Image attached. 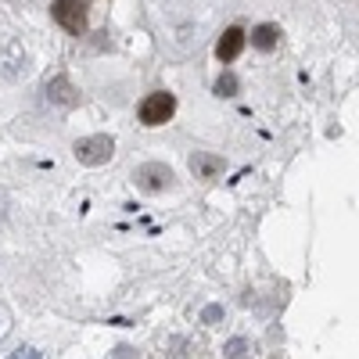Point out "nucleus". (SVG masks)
I'll use <instances>...</instances> for the list:
<instances>
[{
    "instance_id": "1",
    "label": "nucleus",
    "mask_w": 359,
    "mask_h": 359,
    "mask_svg": "<svg viewBox=\"0 0 359 359\" xmlns=\"http://www.w3.org/2000/svg\"><path fill=\"white\" fill-rule=\"evenodd\" d=\"M137 115H140L144 126H165L169 118L176 115V97L169 94V90H155V94H147L140 101Z\"/></svg>"
},
{
    "instance_id": "2",
    "label": "nucleus",
    "mask_w": 359,
    "mask_h": 359,
    "mask_svg": "<svg viewBox=\"0 0 359 359\" xmlns=\"http://www.w3.org/2000/svg\"><path fill=\"white\" fill-rule=\"evenodd\" d=\"M72 155H76V162H83V165H104V162H111V155H115V140H111L108 133L83 137V140L72 144Z\"/></svg>"
},
{
    "instance_id": "3",
    "label": "nucleus",
    "mask_w": 359,
    "mask_h": 359,
    "mask_svg": "<svg viewBox=\"0 0 359 359\" xmlns=\"http://www.w3.org/2000/svg\"><path fill=\"white\" fill-rule=\"evenodd\" d=\"M50 15H54V22L62 25L65 33H72V36L86 33V4L83 0H54Z\"/></svg>"
},
{
    "instance_id": "4",
    "label": "nucleus",
    "mask_w": 359,
    "mask_h": 359,
    "mask_svg": "<svg viewBox=\"0 0 359 359\" xmlns=\"http://www.w3.org/2000/svg\"><path fill=\"white\" fill-rule=\"evenodd\" d=\"M133 184L140 191H147V194H158V191H165L172 184V169L165 162H144V165L133 169Z\"/></svg>"
},
{
    "instance_id": "5",
    "label": "nucleus",
    "mask_w": 359,
    "mask_h": 359,
    "mask_svg": "<svg viewBox=\"0 0 359 359\" xmlns=\"http://www.w3.org/2000/svg\"><path fill=\"white\" fill-rule=\"evenodd\" d=\"M245 40H248V36H245V29L230 25L226 33L219 36V43H216V57H219V62H233V57L245 50Z\"/></svg>"
},
{
    "instance_id": "6",
    "label": "nucleus",
    "mask_w": 359,
    "mask_h": 359,
    "mask_svg": "<svg viewBox=\"0 0 359 359\" xmlns=\"http://www.w3.org/2000/svg\"><path fill=\"white\" fill-rule=\"evenodd\" d=\"M191 172H194L198 180H216V176L223 172V158L212 155V151H194V155H191Z\"/></svg>"
},
{
    "instance_id": "7",
    "label": "nucleus",
    "mask_w": 359,
    "mask_h": 359,
    "mask_svg": "<svg viewBox=\"0 0 359 359\" xmlns=\"http://www.w3.org/2000/svg\"><path fill=\"white\" fill-rule=\"evenodd\" d=\"M47 97H50L54 104H62V108H72V104L79 101V94H76V86L69 83V76H54V79L47 83Z\"/></svg>"
},
{
    "instance_id": "8",
    "label": "nucleus",
    "mask_w": 359,
    "mask_h": 359,
    "mask_svg": "<svg viewBox=\"0 0 359 359\" xmlns=\"http://www.w3.org/2000/svg\"><path fill=\"white\" fill-rule=\"evenodd\" d=\"M277 40H280V29H277V25H269V22L252 29V43H255L259 50H273Z\"/></svg>"
},
{
    "instance_id": "9",
    "label": "nucleus",
    "mask_w": 359,
    "mask_h": 359,
    "mask_svg": "<svg viewBox=\"0 0 359 359\" xmlns=\"http://www.w3.org/2000/svg\"><path fill=\"white\" fill-rule=\"evenodd\" d=\"M216 94H219V97H233V94H237V76H230V72L219 76V79H216Z\"/></svg>"
},
{
    "instance_id": "10",
    "label": "nucleus",
    "mask_w": 359,
    "mask_h": 359,
    "mask_svg": "<svg viewBox=\"0 0 359 359\" xmlns=\"http://www.w3.org/2000/svg\"><path fill=\"white\" fill-rule=\"evenodd\" d=\"M8 359H43V352H40V348H33V345H22V348H15Z\"/></svg>"
},
{
    "instance_id": "11",
    "label": "nucleus",
    "mask_w": 359,
    "mask_h": 359,
    "mask_svg": "<svg viewBox=\"0 0 359 359\" xmlns=\"http://www.w3.org/2000/svg\"><path fill=\"white\" fill-rule=\"evenodd\" d=\"M245 348H248V341H245V338H233V341L226 345V355H230V359H241V355H245Z\"/></svg>"
},
{
    "instance_id": "12",
    "label": "nucleus",
    "mask_w": 359,
    "mask_h": 359,
    "mask_svg": "<svg viewBox=\"0 0 359 359\" xmlns=\"http://www.w3.org/2000/svg\"><path fill=\"white\" fill-rule=\"evenodd\" d=\"M8 334H11V313H8V306H0V341Z\"/></svg>"
},
{
    "instance_id": "13",
    "label": "nucleus",
    "mask_w": 359,
    "mask_h": 359,
    "mask_svg": "<svg viewBox=\"0 0 359 359\" xmlns=\"http://www.w3.org/2000/svg\"><path fill=\"white\" fill-rule=\"evenodd\" d=\"M219 316H223V309H219V306H208V309L201 313V320H205V323H216Z\"/></svg>"
},
{
    "instance_id": "14",
    "label": "nucleus",
    "mask_w": 359,
    "mask_h": 359,
    "mask_svg": "<svg viewBox=\"0 0 359 359\" xmlns=\"http://www.w3.org/2000/svg\"><path fill=\"white\" fill-rule=\"evenodd\" d=\"M115 359H133V355H130V348H118V355H115Z\"/></svg>"
}]
</instances>
